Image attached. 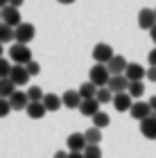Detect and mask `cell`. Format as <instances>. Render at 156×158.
Returning <instances> with one entry per match:
<instances>
[{
    "mask_svg": "<svg viewBox=\"0 0 156 158\" xmlns=\"http://www.w3.org/2000/svg\"><path fill=\"white\" fill-rule=\"evenodd\" d=\"M9 61L18 63V66H27L32 61V50L25 45V43H14L9 48Z\"/></svg>",
    "mask_w": 156,
    "mask_h": 158,
    "instance_id": "1",
    "label": "cell"
},
{
    "mask_svg": "<svg viewBox=\"0 0 156 158\" xmlns=\"http://www.w3.org/2000/svg\"><path fill=\"white\" fill-rule=\"evenodd\" d=\"M109 79H111V73H109V68H106V63H95V66L91 68V73H88V81H93L97 88L106 86Z\"/></svg>",
    "mask_w": 156,
    "mask_h": 158,
    "instance_id": "2",
    "label": "cell"
},
{
    "mask_svg": "<svg viewBox=\"0 0 156 158\" xmlns=\"http://www.w3.org/2000/svg\"><path fill=\"white\" fill-rule=\"evenodd\" d=\"M34 36H36V30H34V25L32 23H20L14 27V41L16 43H30Z\"/></svg>",
    "mask_w": 156,
    "mask_h": 158,
    "instance_id": "3",
    "label": "cell"
},
{
    "mask_svg": "<svg viewBox=\"0 0 156 158\" xmlns=\"http://www.w3.org/2000/svg\"><path fill=\"white\" fill-rule=\"evenodd\" d=\"M113 56H116V52H113V48L109 45V43H97V45L93 48V59L97 63H109Z\"/></svg>",
    "mask_w": 156,
    "mask_h": 158,
    "instance_id": "4",
    "label": "cell"
},
{
    "mask_svg": "<svg viewBox=\"0 0 156 158\" xmlns=\"http://www.w3.org/2000/svg\"><path fill=\"white\" fill-rule=\"evenodd\" d=\"M129 113H131V118H133V120L143 122L145 118H150V115H152V109H150V104H147V102L138 99V102H133V104H131Z\"/></svg>",
    "mask_w": 156,
    "mask_h": 158,
    "instance_id": "5",
    "label": "cell"
},
{
    "mask_svg": "<svg viewBox=\"0 0 156 158\" xmlns=\"http://www.w3.org/2000/svg\"><path fill=\"white\" fill-rule=\"evenodd\" d=\"M140 133H143L147 140H156V111H152L150 118H145L140 122Z\"/></svg>",
    "mask_w": 156,
    "mask_h": 158,
    "instance_id": "6",
    "label": "cell"
},
{
    "mask_svg": "<svg viewBox=\"0 0 156 158\" xmlns=\"http://www.w3.org/2000/svg\"><path fill=\"white\" fill-rule=\"evenodd\" d=\"M133 102H136V99H133L127 90H124V93H116V95H113V106H116V111H120V113L129 111Z\"/></svg>",
    "mask_w": 156,
    "mask_h": 158,
    "instance_id": "7",
    "label": "cell"
},
{
    "mask_svg": "<svg viewBox=\"0 0 156 158\" xmlns=\"http://www.w3.org/2000/svg\"><path fill=\"white\" fill-rule=\"evenodd\" d=\"M9 79L16 86H25L27 81H30V73H27L25 66H18V63H14L11 66V73H9Z\"/></svg>",
    "mask_w": 156,
    "mask_h": 158,
    "instance_id": "8",
    "label": "cell"
},
{
    "mask_svg": "<svg viewBox=\"0 0 156 158\" xmlns=\"http://www.w3.org/2000/svg\"><path fill=\"white\" fill-rule=\"evenodd\" d=\"M2 23L11 25V27H16V25H20V23H23V18H20V11H18V7H11V5L2 7Z\"/></svg>",
    "mask_w": 156,
    "mask_h": 158,
    "instance_id": "9",
    "label": "cell"
},
{
    "mask_svg": "<svg viewBox=\"0 0 156 158\" xmlns=\"http://www.w3.org/2000/svg\"><path fill=\"white\" fill-rule=\"evenodd\" d=\"M154 25H156V11L154 9H140V14H138V27L150 32Z\"/></svg>",
    "mask_w": 156,
    "mask_h": 158,
    "instance_id": "10",
    "label": "cell"
},
{
    "mask_svg": "<svg viewBox=\"0 0 156 158\" xmlns=\"http://www.w3.org/2000/svg\"><path fill=\"white\" fill-rule=\"evenodd\" d=\"M124 77L129 79V81H143L147 77V70L140 66V63H129L127 70H124Z\"/></svg>",
    "mask_w": 156,
    "mask_h": 158,
    "instance_id": "11",
    "label": "cell"
},
{
    "mask_svg": "<svg viewBox=\"0 0 156 158\" xmlns=\"http://www.w3.org/2000/svg\"><path fill=\"white\" fill-rule=\"evenodd\" d=\"M100 106H102V104L97 102L95 97H91V99H84V102L79 104V109H77V111H79L82 115H86V118H93L95 113H100Z\"/></svg>",
    "mask_w": 156,
    "mask_h": 158,
    "instance_id": "12",
    "label": "cell"
},
{
    "mask_svg": "<svg viewBox=\"0 0 156 158\" xmlns=\"http://www.w3.org/2000/svg\"><path fill=\"white\" fill-rule=\"evenodd\" d=\"M106 86L113 90V95H116V93H124L127 88H129V79H127L124 75H111V79H109Z\"/></svg>",
    "mask_w": 156,
    "mask_h": 158,
    "instance_id": "13",
    "label": "cell"
},
{
    "mask_svg": "<svg viewBox=\"0 0 156 158\" xmlns=\"http://www.w3.org/2000/svg\"><path fill=\"white\" fill-rule=\"evenodd\" d=\"M61 102H63L66 109H79V104L84 102V99H82V95H79V90H66V93L61 95Z\"/></svg>",
    "mask_w": 156,
    "mask_h": 158,
    "instance_id": "14",
    "label": "cell"
},
{
    "mask_svg": "<svg viewBox=\"0 0 156 158\" xmlns=\"http://www.w3.org/2000/svg\"><path fill=\"white\" fill-rule=\"evenodd\" d=\"M127 66H129V63H127V59H124V56H120V54H116L109 63H106V68H109L111 75H124Z\"/></svg>",
    "mask_w": 156,
    "mask_h": 158,
    "instance_id": "15",
    "label": "cell"
},
{
    "mask_svg": "<svg viewBox=\"0 0 156 158\" xmlns=\"http://www.w3.org/2000/svg\"><path fill=\"white\" fill-rule=\"evenodd\" d=\"M27 104H30V99H27V93L16 90V93H14V95L9 97V106H11V111H25V109H27Z\"/></svg>",
    "mask_w": 156,
    "mask_h": 158,
    "instance_id": "16",
    "label": "cell"
},
{
    "mask_svg": "<svg viewBox=\"0 0 156 158\" xmlns=\"http://www.w3.org/2000/svg\"><path fill=\"white\" fill-rule=\"evenodd\" d=\"M68 149L70 152H84V149H86V138H84V133H70L68 135Z\"/></svg>",
    "mask_w": 156,
    "mask_h": 158,
    "instance_id": "17",
    "label": "cell"
},
{
    "mask_svg": "<svg viewBox=\"0 0 156 158\" xmlns=\"http://www.w3.org/2000/svg\"><path fill=\"white\" fill-rule=\"evenodd\" d=\"M43 106L45 111H59L63 102H61V95H54V93H45L43 95Z\"/></svg>",
    "mask_w": 156,
    "mask_h": 158,
    "instance_id": "18",
    "label": "cell"
},
{
    "mask_svg": "<svg viewBox=\"0 0 156 158\" xmlns=\"http://www.w3.org/2000/svg\"><path fill=\"white\" fill-rule=\"evenodd\" d=\"M27 115H30L32 120H41V118H43L45 115V106H43V102H30V104H27Z\"/></svg>",
    "mask_w": 156,
    "mask_h": 158,
    "instance_id": "19",
    "label": "cell"
},
{
    "mask_svg": "<svg viewBox=\"0 0 156 158\" xmlns=\"http://www.w3.org/2000/svg\"><path fill=\"white\" fill-rule=\"evenodd\" d=\"M14 93H16V84H14L9 77H7V79H0V97L9 99Z\"/></svg>",
    "mask_w": 156,
    "mask_h": 158,
    "instance_id": "20",
    "label": "cell"
},
{
    "mask_svg": "<svg viewBox=\"0 0 156 158\" xmlns=\"http://www.w3.org/2000/svg\"><path fill=\"white\" fill-rule=\"evenodd\" d=\"M102 129H97V127H91L88 131H84V138H86V145H100L102 142Z\"/></svg>",
    "mask_w": 156,
    "mask_h": 158,
    "instance_id": "21",
    "label": "cell"
},
{
    "mask_svg": "<svg viewBox=\"0 0 156 158\" xmlns=\"http://www.w3.org/2000/svg\"><path fill=\"white\" fill-rule=\"evenodd\" d=\"M79 95H82V99H91V97H95V93H97V86L93 84V81H84L79 88Z\"/></svg>",
    "mask_w": 156,
    "mask_h": 158,
    "instance_id": "22",
    "label": "cell"
},
{
    "mask_svg": "<svg viewBox=\"0 0 156 158\" xmlns=\"http://www.w3.org/2000/svg\"><path fill=\"white\" fill-rule=\"evenodd\" d=\"M95 99H97L100 104H109V102H113V90L109 88V86H102V88H97Z\"/></svg>",
    "mask_w": 156,
    "mask_h": 158,
    "instance_id": "23",
    "label": "cell"
},
{
    "mask_svg": "<svg viewBox=\"0 0 156 158\" xmlns=\"http://www.w3.org/2000/svg\"><path fill=\"white\" fill-rule=\"evenodd\" d=\"M127 93H129L133 99L143 97V95H145V84H143V81H129V88H127Z\"/></svg>",
    "mask_w": 156,
    "mask_h": 158,
    "instance_id": "24",
    "label": "cell"
},
{
    "mask_svg": "<svg viewBox=\"0 0 156 158\" xmlns=\"http://www.w3.org/2000/svg\"><path fill=\"white\" fill-rule=\"evenodd\" d=\"M91 120H93V127H97V129H106V127H109L111 124V118L109 115H106V113H95V115L93 118H91Z\"/></svg>",
    "mask_w": 156,
    "mask_h": 158,
    "instance_id": "25",
    "label": "cell"
},
{
    "mask_svg": "<svg viewBox=\"0 0 156 158\" xmlns=\"http://www.w3.org/2000/svg\"><path fill=\"white\" fill-rule=\"evenodd\" d=\"M9 41H14V27L0 23V43H9Z\"/></svg>",
    "mask_w": 156,
    "mask_h": 158,
    "instance_id": "26",
    "label": "cell"
},
{
    "mask_svg": "<svg viewBox=\"0 0 156 158\" xmlns=\"http://www.w3.org/2000/svg\"><path fill=\"white\" fill-rule=\"evenodd\" d=\"M43 95L45 93L39 88V86H30V88H27V99H30V102H43Z\"/></svg>",
    "mask_w": 156,
    "mask_h": 158,
    "instance_id": "27",
    "label": "cell"
},
{
    "mask_svg": "<svg viewBox=\"0 0 156 158\" xmlns=\"http://www.w3.org/2000/svg\"><path fill=\"white\" fill-rule=\"evenodd\" d=\"M84 158H102L100 145H86V149H84Z\"/></svg>",
    "mask_w": 156,
    "mask_h": 158,
    "instance_id": "28",
    "label": "cell"
},
{
    "mask_svg": "<svg viewBox=\"0 0 156 158\" xmlns=\"http://www.w3.org/2000/svg\"><path fill=\"white\" fill-rule=\"evenodd\" d=\"M11 66H14V63H11L9 59H2V56H0V79H7V77H9Z\"/></svg>",
    "mask_w": 156,
    "mask_h": 158,
    "instance_id": "29",
    "label": "cell"
},
{
    "mask_svg": "<svg viewBox=\"0 0 156 158\" xmlns=\"http://www.w3.org/2000/svg\"><path fill=\"white\" fill-rule=\"evenodd\" d=\"M11 113V106H9V99L0 97V118H7Z\"/></svg>",
    "mask_w": 156,
    "mask_h": 158,
    "instance_id": "30",
    "label": "cell"
},
{
    "mask_svg": "<svg viewBox=\"0 0 156 158\" xmlns=\"http://www.w3.org/2000/svg\"><path fill=\"white\" fill-rule=\"evenodd\" d=\"M25 68H27V73H30V77H36V75L41 73V66H39V63H36V61H34V59H32L30 63H27V66H25Z\"/></svg>",
    "mask_w": 156,
    "mask_h": 158,
    "instance_id": "31",
    "label": "cell"
},
{
    "mask_svg": "<svg viewBox=\"0 0 156 158\" xmlns=\"http://www.w3.org/2000/svg\"><path fill=\"white\" fill-rule=\"evenodd\" d=\"M145 79H150V81L156 84V66H150V68H147V77H145Z\"/></svg>",
    "mask_w": 156,
    "mask_h": 158,
    "instance_id": "32",
    "label": "cell"
},
{
    "mask_svg": "<svg viewBox=\"0 0 156 158\" xmlns=\"http://www.w3.org/2000/svg\"><path fill=\"white\" fill-rule=\"evenodd\" d=\"M147 61H150V66H156V48L152 50L150 54H147Z\"/></svg>",
    "mask_w": 156,
    "mask_h": 158,
    "instance_id": "33",
    "label": "cell"
},
{
    "mask_svg": "<svg viewBox=\"0 0 156 158\" xmlns=\"http://www.w3.org/2000/svg\"><path fill=\"white\" fill-rule=\"evenodd\" d=\"M68 158H84V152H68Z\"/></svg>",
    "mask_w": 156,
    "mask_h": 158,
    "instance_id": "34",
    "label": "cell"
},
{
    "mask_svg": "<svg viewBox=\"0 0 156 158\" xmlns=\"http://www.w3.org/2000/svg\"><path fill=\"white\" fill-rule=\"evenodd\" d=\"M147 104H150V109H152V111H156V95L147 99Z\"/></svg>",
    "mask_w": 156,
    "mask_h": 158,
    "instance_id": "35",
    "label": "cell"
},
{
    "mask_svg": "<svg viewBox=\"0 0 156 158\" xmlns=\"http://www.w3.org/2000/svg\"><path fill=\"white\" fill-rule=\"evenodd\" d=\"M23 2H25V0H9V5H11V7H20Z\"/></svg>",
    "mask_w": 156,
    "mask_h": 158,
    "instance_id": "36",
    "label": "cell"
},
{
    "mask_svg": "<svg viewBox=\"0 0 156 158\" xmlns=\"http://www.w3.org/2000/svg\"><path fill=\"white\" fill-rule=\"evenodd\" d=\"M150 36H152V43H156V25L150 30Z\"/></svg>",
    "mask_w": 156,
    "mask_h": 158,
    "instance_id": "37",
    "label": "cell"
},
{
    "mask_svg": "<svg viewBox=\"0 0 156 158\" xmlns=\"http://www.w3.org/2000/svg\"><path fill=\"white\" fill-rule=\"evenodd\" d=\"M54 158H68V152H57Z\"/></svg>",
    "mask_w": 156,
    "mask_h": 158,
    "instance_id": "38",
    "label": "cell"
},
{
    "mask_svg": "<svg viewBox=\"0 0 156 158\" xmlns=\"http://www.w3.org/2000/svg\"><path fill=\"white\" fill-rule=\"evenodd\" d=\"M57 2H61V5H73L75 0H57Z\"/></svg>",
    "mask_w": 156,
    "mask_h": 158,
    "instance_id": "39",
    "label": "cell"
},
{
    "mask_svg": "<svg viewBox=\"0 0 156 158\" xmlns=\"http://www.w3.org/2000/svg\"><path fill=\"white\" fill-rule=\"evenodd\" d=\"M9 5V0H0V9H2V7H7Z\"/></svg>",
    "mask_w": 156,
    "mask_h": 158,
    "instance_id": "40",
    "label": "cell"
},
{
    "mask_svg": "<svg viewBox=\"0 0 156 158\" xmlns=\"http://www.w3.org/2000/svg\"><path fill=\"white\" fill-rule=\"evenodd\" d=\"M0 23H2V9H0Z\"/></svg>",
    "mask_w": 156,
    "mask_h": 158,
    "instance_id": "41",
    "label": "cell"
},
{
    "mask_svg": "<svg viewBox=\"0 0 156 158\" xmlns=\"http://www.w3.org/2000/svg\"><path fill=\"white\" fill-rule=\"evenodd\" d=\"M0 56H2V43H0Z\"/></svg>",
    "mask_w": 156,
    "mask_h": 158,
    "instance_id": "42",
    "label": "cell"
},
{
    "mask_svg": "<svg viewBox=\"0 0 156 158\" xmlns=\"http://www.w3.org/2000/svg\"><path fill=\"white\" fill-rule=\"evenodd\" d=\"M154 11H156V9H154Z\"/></svg>",
    "mask_w": 156,
    "mask_h": 158,
    "instance_id": "43",
    "label": "cell"
}]
</instances>
